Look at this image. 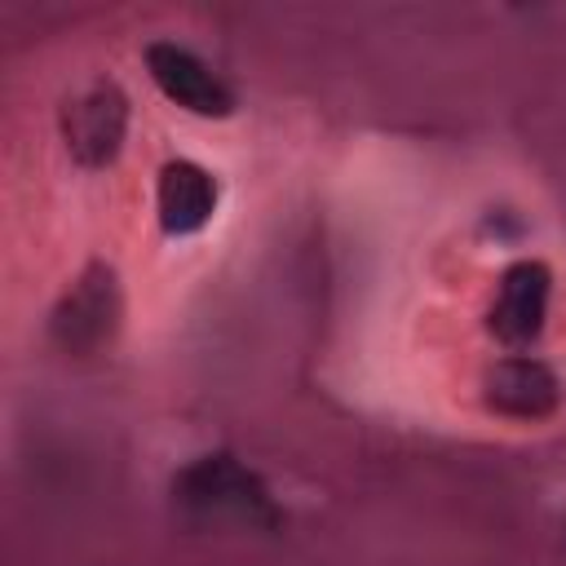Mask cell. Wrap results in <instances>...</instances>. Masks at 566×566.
<instances>
[{
	"mask_svg": "<svg viewBox=\"0 0 566 566\" xmlns=\"http://www.w3.org/2000/svg\"><path fill=\"white\" fill-rule=\"evenodd\" d=\"M155 203H159V226L168 234H195L217 212V181L208 168H199L190 159H172L159 172Z\"/></svg>",
	"mask_w": 566,
	"mask_h": 566,
	"instance_id": "cell-7",
	"label": "cell"
},
{
	"mask_svg": "<svg viewBox=\"0 0 566 566\" xmlns=\"http://www.w3.org/2000/svg\"><path fill=\"white\" fill-rule=\"evenodd\" d=\"M548 292H553V274L544 261H517L504 270L500 279V296L491 305V332L522 349L544 332V314H548Z\"/></svg>",
	"mask_w": 566,
	"mask_h": 566,
	"instance_id": "cell-4",
	"label": "cell"
},
{
	"mask_svg": "<svg viewBox=\"0 0 566 566\" xmlns=\"http://www.w3.org/2000/svg\"><path fill=\"white\" fill-rule=\"evenodd\" d=\"M124 128H128V102L115 84H93L84 88L66 115H62V137L66 150L84 164V168H102L119 155L124 146Z\"/></svg>",
	"mask_w": 566,
	"mask_h": 566,
	"instance_id": "cell-2",
	"label": "cell"
},
{
	"mask_svg": "<svg viewBox=\"0 0 566 566\" xmlns=\"http://www.w3.org/2000/svg\"><path fill=\"white\" fill-rule=\"evenodd\" d=\"M146 71H150V80L159 84V93H164L168 102H177L181 111H190V115L221 119V115H230V106H234L230 88H226L195 53H186L181 44L155 40V44L146 49Z\"/></svg>",
	"mask_w": 566,
	"mask_h": 566,
	"instance_id": "cell-3",
	"label": "cell"
},
{
	"mask_svg": "<svg viewBox=\"0 0 566 566\" xmlns=\"http://www.w3.org/2000/svg\"><path fill=\"white\" fill-rule=\"evenodd\" d=\"M119 318V287H115V274L106 265H93L75 287L71 296L57 305L53 314V332L66 349H93L111 336Z\"/></svg>",
	"mask_w": 566,
	"mask_h": 566,
	"instance_id": "cell-5",
	"label": "cell"
},
{
	"mask_svg": "<svg viewBox=\"0 0 566 566\" xmlns=\"http://www.w3.org/2000/svg\"><path fill=\"white\" fill-rule=\"evenodd\" d=\"M172 495L186 513L203 522H239V526H274L279 509L256 473H248L234 455H199L177 473Z\"/></svg>",
	"mask_w": 566,
	"mask_h": 566,
	"instance_id": "cell-1",
	"label": "cell"
},
{
	"mask_svg": "<svg viewBox=\"0 0 566 566\" xmlns=\"http://www.w3.org/2000/svg\"><path fill=\"white\" fill-rule=\"evenodd\" d=\"M562 385L539 358H504L486 371V402L513 420H539L557 407Z\"/></svg>",
	"mask_w": 566,
	"mask_h": 566,
	"instance_id": "cell-6",
	"label": "cell"
}]
</instances>
